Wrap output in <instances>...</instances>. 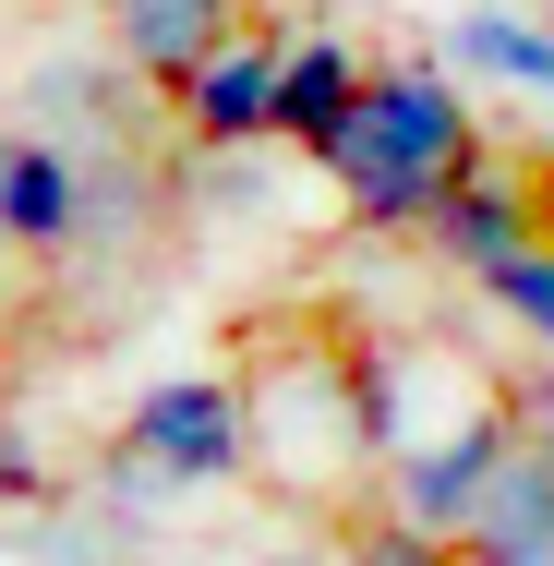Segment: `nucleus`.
I'll return each instance as SVG.
<instances>
[{
  "label": "nucleus",
  "instance_id": "1",
  "mask_svg": "<svg viewBox=\"0 0 554 566\" xmlns=\"http://www.w3.org/2000/svg\"><path fill=\"white\" fill-rule=\"evenodd\" d=\"M482 157V109H470V85L446 73V61H386V73H362V97L349 120L326 133V169L337 206L362 229H422L435 218V193Z\"/></svg>",
  "mask_w": 554,
  "mask_h": 566
},
{
  "label": "nucleus",
  "instance_id": "2",
  "mask_svg": "<svg viewBox=\"0 0 554 566\" xmlns=\"http://www.w3.org/2000/svg\"><path fill=\"white\" fill-rule=\"evenodd\" d=\"M241 398H253V470L290 482V506H337V482L374 470L362 458V410H349V349L302 338L265 374H241Z\"/></svg>",
  "mask_w": 554,
  "mask_h": 566
},
{
  "label": "nucleus",
  "instance_id": "3",
  "mask_svg": "<svg viewBox=\"0 0 554 566\" xmlns=\"http://www.w3.org/2000/svg\"><path fill=\"white\" fill-rule=\"evenodd\" d=\"M253 470V398L241 374H157L121 410V482L145 494H218Z\"/></svg>",
  "mask_w": 554,
  "mask_h": 566
},
{
  "label": "nucleus",
  "instance_id": "4",
  "mask_svg": "<svg viewBox=\"0 0 554 566\" xmlns=\"http://www.w3.org/2000/svg\"><path fill=\"white\" fill-rule=\"evenodd\" d=\"M506 447H519L506 398H470L458 422L410 434V447L374 470V518H398V531H435V543H458V518L482 506V482H494V458H506Z\"/></svg>",
  "mask_w": 554,
  "mask_h": 566
},
{
  "label": "nucleus",
  "instance_id": "5",
  "mask_svg": "<svg viewBox=\"0 0 554 566\" xmlns=\"http://www.w3.org/2000/svg\"><path fill=\"white\" fill-rule=\"evenodd\" d=\"M97 241V169L61 145V133H0V253H36V265H61V253H85Z\"/></svg>",
  "mask_w": 554,
  "mask_h": 566
},
{
  "label": "nucleus",
  "instance_id": "6",
  "mask_svg": "<svg viewBox=\"0 0 554 566\" xmlns=\"http://www.w3.org/2000/svg\"><path fill=\"white\" fill-rule=\"evenodd\" d=\"M169 109H181V133L206 145V157H253V145H278V36H218L181 85H169Z\"/></svg>",
  "mask_w": 554,
  "mask_h": 566
},
{
  "label": "nucleus",
  "instance_id": "7",
  "mask_svg": "<svg viewBox=\"0 0 554 566\" xmlns=\"http://www.w3.org/2000/svg\"><path fill=\"white\" fill-rule=\"evenodd\" d=\"M543 229V193L519 181V169H494V157H470L458 181L435 193V218H422V241H435L458 277H482V265H506L519 241Z\"/></svg>",
  "mask_w": 554,
  "mask_h": 566
},
{
  "label": "nucleus",
  "instance_id": "8",
  "mask_svg": "<svg viewBox=\"0 0 554 566\" xmlns=\"http://www.w3.org/2000/svg\"><path fill=\"white\" fill-rule=\"evenodd\" d=\"M458 566H554V447H506L458 518Z\"/></svg>",
  "mask_w": 554,
  "mask_h": 566
},
{
  "label": "nucleus",
  "instance_id": "9",
  "mask_svg": "<svg viewBox=\"0 0 554 566\" xmlns=\"http://www.w3.org/2000/svg\"><path fill=\"white\" fill-rule=\"evenodd\" d=\"M446 73L482 85V97H531L554 120V24L543 12H506V0H470L446 24Z\"/></svg>",
  "mask_w": 554,
  "mask_h": 566
},
{
  "label": "nucleus",
  "instance_id": "10",
  "mask_svg": "<svg viewBox=\"0 0 554 566\" xmlns=\"http://www.w3.org/2000/svg\"><path fill=\"white\" fill-rule=\"evenodd\" d=\"M218 36H241V0H109V61L133 85H181Z\"/></svg>",
  "mask_w": 554,
  "mask_h": 566
},
{
  "label": "nucleus",
  "instance_id": "11",
  "mask_svg": "<svg viewBox=\"0 0 554 566\" xmlns=\"http://www.w3.org/2000/svg\"><path fill=\"white\" fill-rule=\"evenodd\" d=\"M362 73H374V61H362L337 24H314V36H278V145H290V157H326V133L349 120Z\"/></svg>",
  "mask_w": 554,
  "mask_h": 566
},
{
  "label": "nucleus",
  "instance_id": "12",
  "mask_svg": "<svg viewBox=\"0 0 554 566\" xmlns=\"http://www.w3.org/2000/svg\"><path fill=\"white\" fill-rule=\"evenodd\" d=\"M482 302H494L531 349H554V229H531L506 265H482Z\"/></svg>",
  "mask_w": 554,
  "mask_h": 566
},
{
  "label": "nucleus",
  "instance_id": "13",
  "mask_svg": "<svg viewBox=\"0 0 554 566\" xmlns=\"http://www.w3.org/2000/svg\"><path fill=\"white\" fill-rule=\"evenodd\" d=\"M337 555H349V566H458V543H435V531H398V518H362Z\"/></svg>",
  "mask_w": 554,
  "mask_h": 566
},
{
  "label": "nucleus",
  "instance_id": "14",
  "mask_svg": "<svg viewBox=\"0 0 554 566\" xmlns=\"http://www.w3.org/2000/svg\"><path fill=\"white\" fill-rule=\"evenodd\" d=\"M506 398V422H519V447H554V349L519 361V386H494Z\"/></svg>",
  "mask_w": 554,
  "mask_h": 566
},
{
  "label": "nucleus",
  "instance_id": "15",
  "mask_svg": "<svg viewBox=\"0 0 554 566\" xmlns=\"http://www.w3.org/2000/svg\"><path fill=\"white\" fill-rule=\"evenodd\" d=\"M36 494H49V458H36V434L0 422V506H36Z\"/></svg>",
  "mask_w": 554,
  "mask_h": 566
},
{
  "label": "nucleus",
  "instance_id": "16",
  "mask_svg": "<svg viewBox=\"0 0 554 566\" xmlns=\"http://www.w3.org/2000/svg\"><path fill=\"white\" fill-rule=\"evenodd\" d=\"M253 566H349L337 543H278V555H253Z\"/></svg>",
  "mask_w": 554,
  "mask_h": 566
},
{
  "label": "nucleus",
  "instance_id": "17",
  "mask_svg": "<svg viewBox=\"0 0 554 566\" xmlns=\"http://www.w3.org/2000/svg\"><path fill=\"white\" fill-rule=\"evenodd\" d=\"M0 265H12V253H0Z\"/></svg>",
  "mask_w": 554,
  "mask_h": 566
}]
</instances>
